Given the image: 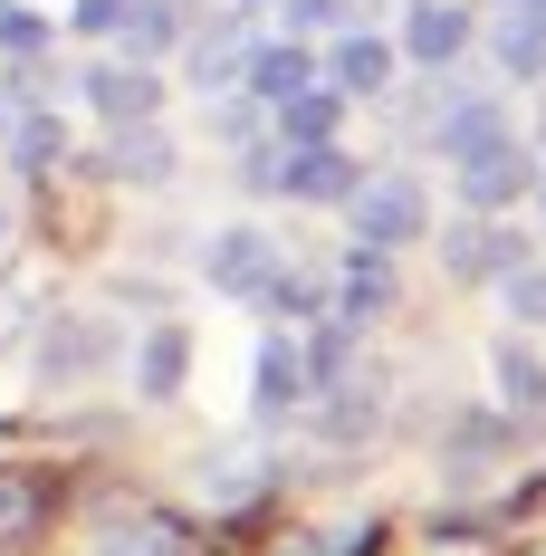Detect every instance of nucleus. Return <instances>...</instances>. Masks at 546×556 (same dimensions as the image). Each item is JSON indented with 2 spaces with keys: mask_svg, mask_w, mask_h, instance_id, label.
Returning a JSON list of instances; mask_svg holds the SVG:
<instances>
[{
  "mask_svg": "<svg viewBox=\"0 0 546 556\" xmlns=\"http://www.w3.org/2000/svg\"><path fill=\"white\" fill-rule=\"evenodd\" d=\"M412 230H422V182H412V173H374V182H355V240L403 250Z\"/></svg>",
  "mask_w": 546,
  "mask_h": 556,
  "instance_id": "obj_1",
  "label": "nucleus"
},
{
  "mask_svg": "<svg viewBox=\"0 0 546 556\" xmlns=\"http://www.w3.org/2000/svg\"><path fill=\"white\" fill-rule=\"evenodd\" d=\"M87 106L106 115V125H154L164 77H154L144 58H106V67H87Z\"/></svg>",
  "mask_w": 546,
  "mask_h": 556,
  "instance_id": "obj_2",
  "label": "nucleus"
},
{
  "mask_svg": "<svg viewBox=\"0 0 546 556\" xmlns=\"http://www.w3.org/2000/svg\"><path fill=\"white\" fill-rule=\"evenodd\" d=\"M106 355H115V327H106V317H49V327H39V375H49V384L97 375Z\"/></svg>",
  "mask_w": 546,
  "mask_h": 556,
  "instance_id": "obj_3",
  "label": "nucleus"
},
{
  "mask_svg": "<svg viewBox=\"0 0 546 556\" xmlns=\"http://www.w3.org/2000/svg\"><path fill=\"white\" fill-rule=\"evenodd\" d=\"M39 528H49V480L0 470V556H29V547H39Z\"/></svg>",
  "mask_w": 546,
  "mask_h": 556,
  "instance_id": "obj_4",
  "label": "nucleus"
},
{
  "mask_svg": "<svg viewBox=\"0 0 546 556\" xmlns=\"http://www.w3.org/2000/svg\"><path fill=\"white\" fill-rule=\"evenodd\" d=\"M403 49L422 58V67H450V58L470 49V10H460V0H412V29H403Z\"/></svg>",
  "mask_w": 546,
  "mask_h": 556,
  "instance_id": "obj_5",
  "label": "nucleus"
},
{
  "mask_svg": "<svg viewBox=\"0 0 546 556\" xmlns=\"http://www.w3.org/2000/svg\"><path fill=\"white\" fill-rule=\"evenodd\" d=\"M269 278H278V260H269V240H259V230H220V240H212V288L259 298Z\"/></svg>",
  "mask_w": 546,
  "mask_h": 556,
  "instance_id": "obj_6",
  "label": "nucleus"
},
{
  "mask_svg": "<svg viewBox=\"0 0 546 556\" xmlns=\"http://www.w3.org/2000/svg\"><path fill=\"white\" fill-rule=\"evenodd\" d=\"M460 192H470V212H508V202L528 192V154H518V144L470 154V164H460Z\"/></svg>",
  "mask_w": 546,
  "mask_h": 556,
  "instance_id": "obj_7",
  "label": "nucleus"
},
{
  "mask_svg": "<svg viewBox=\"0 0 546 556\" xmlns=\"http://www.w3.org/2000/svg\"><path fill=\"white\" fill-rule=\"evenodd\" d=\"M240 67H250V87H259L269 106H288V97H297V87L317 77V58L297 49V39H269V49H250V58H240Z\"/></svg>",
  "mask_w": 546,
  "mask_h": 556,
  "instance_id": "obj_8",
  "label": "nucleus"
},
{
  "mask_svg": "<svg viewBox=\"0 0 546 556\" xmlns=\"http://www.w3.org/2000/svg\"><path fill=\"white\" fill-rule=\"evenodd\" d=\"M335 97L327 87H297V97H288V106H278V144H288V154H297V144H335Z\"/></svg>",
  "mask_w": 546,
  "mask_h": 556,
  "instance_id": "obj_9",
  "label": "nucleus"
},
{
  "mask_svg": "<svg viewBox=\"0 0 546 556\" xmlns=\"http://www.w3.org/2000/svg\"><path fill=\"white\" fill-rule=\"evenodd\" d=\"M460 278H490V269H518V240L508 230H490V222H470V230H450V250H441Z\"/></svg>",
  "mask_w": 546,
  "mask_h": 556,
  "instance_id": "obj_10",
  "label": "nucleus"
},
{
  "mask_svg": "<svg viewBox=\"0 0 546 556\" xmlns=\"http://www.w3.org/2000/svg\"><path fill=\"white\" fill-rule=\"evenodd\" d=\"M383 298H393V250L355 240V260H345V317H374Z\"/></svg>",
  "mask_w": 546,
  "mask_h": 556,
  "instance_id": "obj_11",
  "label": "nucleus"
},
{
  "mask_svg": "<svg viewBox=\"0 0 546 556\" xmlns=\"http://www.w3.org/2000/svg\"><path fill=\"white\" fill-rule=\"evenodd\" d=\"M490 144H508L498 106H450V125H441V154H450V164H470V154H490Z\"/></svg>",
  "mask_w": 546,
  "mask_h": 556,
  "instance_id": "obj_12",
  "label": "nucleus"
},
{
  "mask_svg": "<svg viewBox=\"0 0 546 556\" xmlns=\"http://www.w3.org/2000/svg\"><path fill=\"white\" fill-rule=\"evenodd\" d=\"M115 39H125L135 58H164V49H173V0H125Z\"/></svg>",
  "mask_w": 546,
  "mask_h": 556,
  "instance_id": "obj_13",
  "label": "nucleus"
},
{
  "mask_svg": "<svg viewBox=\"0 0 546 556\" xmlns=\"http://www.w3.org/2000/svg\"><path fill=\"white\" fill-rule=\"evenodd\" d=\"M498 67H508V77H537L546 67V20L508 10V20H498Z\"/></svg>",
  "mask_w": 546,
  "mask_h": 556,
  "instance_id": "obj_14",
  "label": "nucleus"
},
{
  "mask_svg": "<svg viewBox=\"0 0 546 556\" xmlns=\"http://www.w3.org/2000/svg\"><path fill=\"white\" fill-rule=\"evenodd\" d=\"M383 77H393V49H383V39H345V49H335V87H345V97H374Z\"/></svg>",
  "mask_w": 546,
  "mask_h": 556,
  "instance_id": "obj_15",
  "label": "nucleus"
},
{
  "mask_svg": "<svg viewBox=\"0 0 546 556\" xmlns=\"http://www.w3.org/2000/svg\"><path fill=\"white\" fill-rule=\"evenodd\" d=\"M297 393H307V365H297V345H269V355H259V403H297Z\"/></svg>",
  "mask_w": 546,
  "mask_h": 556,
  "instance_id": "obj_16",
  "label": "nucleus"
},
{
  "mask_svg": "<svg viewBox=\"0 0 546 556\" xmlns=\"http://www.w3.org/2000/svg\"><path fill=\"white\" fill-rule=\"evenodd\" d=\"M10 144H20V164L39 173V164H58V154H67V125H58V115H20V135H10Z\"/></svg>",
  "mask_w": 546,
  "mask_h": 556,
  "instance_id": "obj_17",
  "label": "nucleus"
},
{
  "mask_svg": "<svg viewBox=\"0 0 546 556\" xmlns=\"http://www.w3.org/2000/svg\"><path fill=\"white\" fill-rule=\"evenodd\" d=\"M498 393H508V403H537L546 393V365L528 355V345H498Z\"/></svg>",
  "mask_w": 546,
  "mask_h": 556,
  "instance_id": "obj_18",
  "label": "nucleus"
},
{
  "mask_svg": "<svg viewBox=\"0 0 546 556\" xmlns=\"http://www.w3.org/2000/svg\"><path fill=\"white\" fill-rule=\"evenodd\" d=\"M173 384H182V336L154 327L144 336V393H173Z\"/></svg>",
  "mask_w": 546,
  "mask_h": 556,
  "instance_id": "obj_19",
  "label": "nucleus"
},
{
  "mask_svg": "<svg viewBox=\"0 0 546 556\" xmlns=\"http://www.w3.org/2000/svg\"><path fill=\"white\" fill-rule=\"evenodd\" d=\"M0 49H10V58H39V49H49V20H29V10L0 0Z\"/></svg>",
  "mask_w": 546,
  "mask_h": 556,
  "instance_id": "obj_20",
  "label": "nucleus"
},
{
  "mask_svg": "<svg viewBox=\"0 0 546 556\" xmlns=\"http://www.w3.org/2000/svg\"><path fill=\"white\" fill-rule=\"evenodd\" d=\"M508 307H518L528 327H546V269H518V278H508Z\"/></svg>",
  "mask_w": 546,
  "mask_h": 556,
  "instance_id": "obj_21",
  "label": "nucleus"
},
{
  "mask_svg": "<svg viewBox=\"0 0 546 556\" xmlns=\"http://www.w3.org/2000/svg\"><path fill=\"white\" fill-rule=\"evenodd\" d=\"M20 327H29V298H20V288H10V278H0V355H10V345H20Z\"/></svg>",
  "mask_w": 546,
  "mask_h": 556,
  "instance_id": "obj_22",
  "label": "nucleus"
},
{
  "mask_svg": "<svg viewBox=\"0 0 546 556\" xmlns=\"http://www.w3.org/2000/svg\"><path fill=\"white\" fill-rule=\"evenodd\" d=\"M335 10H345V0H288V20H297V29H327Z\"/></svg>",
  "mask_w": 546,
  "mask_h": 556,
  "instance_id": "obj_23",
  "label": "nucleus"
},
{
  "mask_svg": "<svg viewBox=\"0 0 546 556\" xmlns=\"http://www.w3.org/2000/svg\"><path fill=\"white\" fill-rule=\"evenodd\" d=\"M125 20V0H77V29H115Z\"/></svg>",
  "mask_w": 546,
  "mask_h": 556,
  "instance_id": "obj_24",
  "label": "nucleus"
},
{
  "mask_svg": "<svg viewBox=\"0 0 546 556\" xmlns=\"http://www.w3.org/2000/svg\"><path fill=\"white\" fill-rule=\"evenodd\" d=\"M0 250H10V202H0Z\"/></svg>",
  "mask_w": 546,
  "mask_h": 556,
  "instance_id": "obj_25",
  "label": "nucleus"
},
{
  "mask_svg": "<svg viewBox=\"0 0 546 556\" xmlns=\"http://www.w3.org/2000/svg\"><path fill=\"white\" fill-rule=\"evenodd\" d=\"M0 144H10V97H0Z\"/></svg>",
  "mask_w": 546,
  "mask_h": 556,
  "instance_id": "obj_26",
  "label": "nucleus"
},
{
  "mask_svg": "<svg viewBox=\"0 0 546 556\" xmlns=\"http://www.w3.org/2000/svg\"><path fill=\"white\" fill-rule=\"evenodd\" d=\"M537 144H546V106H537Z\"/></svg>",
  "mask_w": 546,
  "mask_h": 556,
  "instance_id": "obj_27",
  "label": "nucleus"
}]
</instances>
